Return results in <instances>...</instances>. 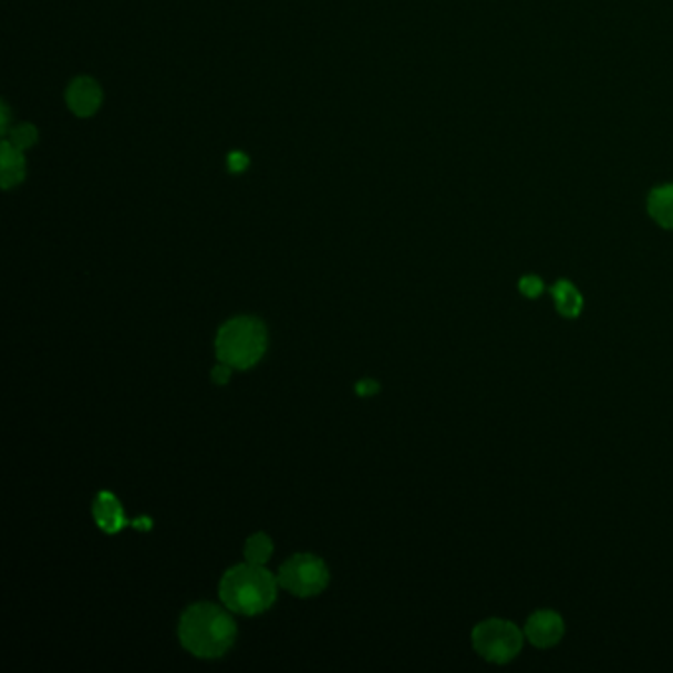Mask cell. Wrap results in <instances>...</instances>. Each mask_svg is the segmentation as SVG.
I'll return each instance as SVG.
<instances>
[{"mask_svg":"<svg viewBox=\"0 0 673 673\" xmlns=\"http://www.w3.org/2000/svg\"><path fill=\"white\" fill-rule=\"evenodd\" d=\"M65 100H68L70 110L77 117H92L93 113L100 110L103 93H101L97 82L92 80V77H77V80H73L70 83L68 93H65Z\"/></svg>","mask_w":673,"mask_h":673,"instance_id":"52a82bcc","label":"cell"},{"mask_svg":"<svg viewBox=\"0 0 673 673\" xmlns=\"http://www.w3.org/2000/svg\"><path fill=\"white\" fill-rule=\"evenodd\" d=\"M7 141H9L10 145L14 146V148H19V151H28V148H32V146L38 143V131L34 125H28V123H20V125H14V127L9 128V133L4 135Z\"/></svg>","mask_w":673,"mask_h":673,"instance_id":"4fadbf2b","label":"cell"},{"mask_svg":"<svg viewBox=\"0 0 673 673\" xmlns=\"http://www.w3.org/2000/svg\"><path fill=\"white\" fill-rule=\"evenodd\" d=\"M228 168L229 173H246L247 168H249V156H247L246 153H241V151H234V153H229Z\"/></svg>","mask_w":673,"mask_h":673,"instance_id":"9a60e30c","label":"cell"},{"mask_svg":"<svg viewBox=\"0 0 673 673\" xmlns=\"http://www.w3.org/2000/svg\"><path fill=\"white\" fill-rule=\"evenodd\" d=\"M93 518L105 534H118L127 526L123 506L111 491H100L93 501Z\"/></svg>","mask_w":673,"mask_h":673,"instance_id":"ba28073f","label":"cell"},{"mask_svg":"<svg viewBox=\"0 0 673 673\" xmlns=\"http://www.w3.org/2000/svg\"><path fill=\"white\" fill-rule=\"evenodd\" d=\"M546 291V284L537 277V275H526L519 281V292L528 299H539L541 292Z\"/></svg>","mask_w":673,"mask_h":673,"instance_id":"5bb4252c","label":"cell"},{"mask_svg":"<svg viewBox=\"0 0 673 673\" xmlns=\"http://www.w3.org/2000/svg\"><path fill=\"white\" fill-rule=\"evenodd\" d=\"M0 115H2V121H0V133L7 135V133H9L10 118V111L9 107H7V103H2V113H0Z\"/></svg>","mask_w":673,"mask_h":673,"instance_id":"ac0fdd59","label":"cell"},{"mask_svg":"<svg viewBox=\"0 0 673 673\" xmlns=\"http://www.w3.org/2000/svg\"><path fill=\"white\" fill-rule=\"evenodd\" d=\"M279 587L297 599L319 597L330 582V571L320 557L297 553L281 565L277 573Z\"/></svg>","mask_w":673,"mask_h":673,"instance_id":"5b68a950","label":"cell"},{"mask_svg":"<svg viewBox=\"0 0 673 673\" xmlns=\"http://www.w3.org/2000/svg\"><path fill=\"white\" fill-rule=\"evenodd\" d=\"M226 607L196 602L184 610L178 622V638L186 652L200 660H216L228 654L237 638V627Z\"/></svg>","mask_w":673,"mask_h":673,"instance_id":"6da1fadb","label":"cell"},{"mask_svg":"<svg viewBox=\"0 0 673 673\" xmlns=\"http://www.w3.org/2000/svg\"><path fill=\"white\" fill-rule=\"evenodd\" d=\"M377 390H380V385L375 382H370V380H365V382L358 385V393H360V395H372V393L377 392Z\"/></svg>","mask_w":673,"mask_h":673,"instance_id":"e0dca14e","label":"cell"},{"mask_svg":"<svg viewBox=\"0 0 673 673\" xmlns=\"http://www.w3.org/2000/svg\"><path fill=\"white\" fill-rule=\"evenodd\" d=\"M648 214L660 228L673 231V184H662L650 191Z\"/></svg>","mask_w":673,"mask_h":673,"instance_id":"30bf717a","label":"cell"},{"mask_svg":"<svg viewBox=\"0 0 673 673\" xmlns=\"http://www.w3.org/2000/svg\"><path fill=\"white\" fill-rule=\"evenodd\" d=\"M269 346V334L256 317H236L219 328L216 355L234 370H249L261 362Z\"/></svg>","mask_w":673,"mask_h":673,"instance_id":"3957f363","label":"cell"},{"mask_svg":"<svg viewBox=\"0 0 673 673\" xmlns=\"http://www.w3.org/2000/svg\"><path fill=\"white\" fill-rule=\"evenodd\" d=\"M551 297L556 301V309L563 319H577L582 312L584 301H582V294L573 282L561 279L557 281L551 289Z\"/></svg>","mask_w":673,"mask_h":673,"instance_id":"8fae6325","label":"cell"},{"mask_svg":"<svg viewBox=\"0 0 673 673\" xmlns=\"http://www.w3.org/2000/svg\"><path fill=\"white\" fill-rule=\"evenodd\" d=\"M524 638L526 634L510 620L488 619L474 627L473 646L486 662L508 664L521 652Z\"/></svg>","mask_w":673,"mask_h":673,"instance_id":"277c9868","label":"cell"},{"mask_svg":"<svg viewBox=\"0 0 673 673\" xmlns=\"http://www.w3.org/2000/svg\"><path fill=\"white\" fill-rule=\"evenodd\" d=\"M279 581L265 565L241 563L228 569L219 581V599L241 617H257L273 607Z\"/></svg>","mask_w":673,"mask_h":673,"instance_id":"7a4b0ae2","label":"cell"},{"mask_svg":"<svg viewBox=\"0 0 673 673\" xmlns=\"http://www.w3.org/2000/svg\"><path fill=\"white\" fill-rule=\"evenodd\" d=\"M24 176H27V163H24L22 151L14 148L4 138L2 148H0V183H2V188L9 190L12 186L22 183Z\"/></svg>","mask_w":673,"mask_h":673,"instance_id":"9c48e42d","label":"cell"},{"mask_svg":"<svg viewBox=\"0 0 673 673\" xmlns=\"http://www.w3.org/2000/svg\"><path fill=\"white\" fill-rule=\"evenodd\" d=\"M524 634L531 646H557L565 636V620L556 610H536L526 622Z\"/></svg>","mask_w":673,"mask_h":673,"instance_id":"8992f818","label":"cell"},{"mask_svg":"<svg viewBox=\"0 0 673 673\" xmlns=\"http://www.w3.org/2000/svg\"><path fill=\"white\" fill-rule=\"evenodd\" d=\"M244 556H246L247 563H267L271 559V556H273V541H271V537L265 536V534H256V536L249 537L246 541Z\"/></svg>","mask_w":673,"mask_h":673,"instance_id":"7c38bea8","label":"cell"},{"mask_svg":"<svg viewBox=\"0 0 673 673\" xmlns=\"http://www.w3.org/2000/svg\"><path fill=\"white\" fill-rule=\"evenodd\" d=\"M231 372H234V367H229L228 364L219 362V364L211 370V382L216 383V385H226V383L229 382V377H231Z\"/></svg>","mask_w":673,"mask_h":673,"instance_id":"2e32d148","label":"cell"}]
</instances>
